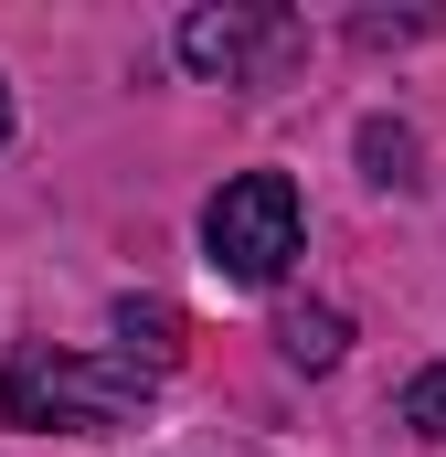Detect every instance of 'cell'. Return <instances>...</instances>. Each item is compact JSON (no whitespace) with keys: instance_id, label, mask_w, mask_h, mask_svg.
<instances>
[{"instance_id":"obj_1","label":"cell","mask_w":446,"mask_h":457,"mask_svg":"<svg viewBox=\"0 0 446 457\" xmlns=\"http://www.w3.org/2000/svg\"><path fill=\"white\" fill-rule=\"evenodd\" d=\"M138 394H149V372H128V361H86V351H11L0 361V426H21V436H96V426H128L138 415Z\"/></svg>"},{"instance_id":"obj_2","label":"cell","mask_w":446,"mask_h":457,"mask_svg":"<svg viewBox=\"0 0 446 457\" xmlns=\"http://www.w3.org/2000/svg\"><path fill=\"white\" fill-rule=\"evenodd\" d=\"M202 245L234 287H277L287 255H298V181L287 170H234L202 203Z\"/></svg>"},{"instance_id":"obj_3","label":"cell","mask_w":446,"mask_h":457,"mask_svg":"<svg viewBox=\"0 0 446 457\" xmlns=\"http://www.w3.org/2000/svg\"><path fill=\"white\" fill-rule=\"evenodd\" d=\"M298 21L287 11H255V0H223V11H192L181 21V64L192 75H223V86H277L298 64Z\"/></svg>"},{"instance_id":"obj_4","label":"cell","mask_w":446,"mask_h":457,"mask_svg":"<svg viewBox=\"0 0 446 457\" xmlns=\"http://www.w3.org/2000/svg\"><path fill=\"white\" fill-rule=\"evenodd\" d=\"M117 341H128V372H170V361H181V320H170L160 298H128V309H117Z\"/></svg>"},{"instance_id":"obj_5","label":"cell","mask_w":446,"mask_h":457,"mask_svg":"<svg viewBox=\"0 0 446 457\" xmlns=\"http://www.w3.org/2000/svg\"><path fill=\"white\" fill-rule=\"evenodd\" d=\"M340 341H351V330H340V309H287V320H277V351H287L298 372H330Z\"/></svg>"},{"instance_id":"obj_6","label":"cell","mask_w":446,"mask_h":457,"mask_svg":"<svg viewBox=\"0 0 446 457\" xmlns=\"http://www.w3.org/2000/svg\"><path fill=\"white\" fill-rule=\"evenodd\" d=\"M393 415H404L415 436H446V361H425V372L404 383V404H393Z\"/></svg>"},{"instance_id":"obj_7","label":"cell","mask_w":446,"mask_h":457,"mask_svg":"<svg viewBox=\"0 0 446 457\" xmlns=\"http://www.w3.org/2000/svg\"><path fill=\"white\" fill-rule=\"evenodd\" d=\"M361 160H372V181H404V160H415V138L372 117V128H361Z\"/></svg>"},{"instance_id":"obj_8","label":"cell","mask_w":446,"mask_h":457,"mask_svg":"<svg viewBox=\"0 0 446 457\" xmlns=\"http://www.w3.org/2000/svg\"><path fill=\"white\" fill-rule=\"evenodd\" d=\"M351 32H361V43H415V32H425V11H361Z\"/></svg>"},{"instance_id":"obj_9","label":"cell","mask_w":446,"mask_h":457,"mask_svg":"<svg viewBox=\"0 0 446 457\" xmlns=\"http://www.w3.org/2000/svg\"><path fill=\"white\" fill-rule=\"evenodd\" d=\"M0 138H11V96H0Z\"/></svg>"}]
</instances>
